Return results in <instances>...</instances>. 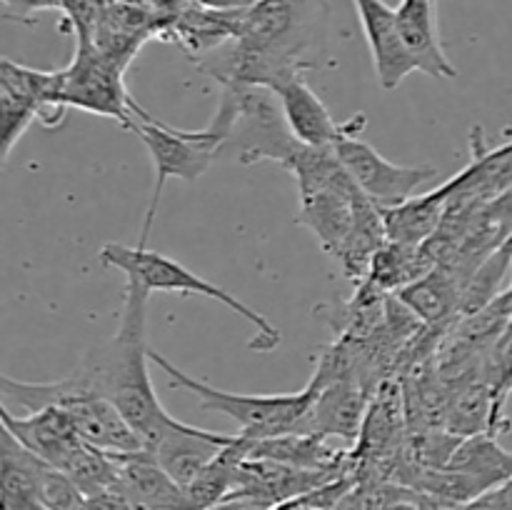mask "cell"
Wrapping results in <instances>:
<instances>
[{
    "label": "cell",
    "instance_id": "obj_9",
    "mask_svg": "<svg viewBox=\"0 0 512 510\" xmlns=\"http://www.w3.org/2000/svg\"><path fill=\"white\" fill-rule=\"evenodd\" d=\"M335 155L348 170L360 190L373 200L378 208H393L418 195L425 183L438 178V168L433 165H398L378 153L370 143L358 135L343 138L335 145Z\"/></svg>",
    "mask_w": 512,
    "mask_h": 510
},
{
    "label": "cell",
    "instance_id": "obj_2",
    "mask_svg": "<svg viewBox=\"0 0 512 510\" xmlns=\"http://www.w3.org/2000/svg\"><path fill=\"white\" fill-rule=\"evenodd\" d=\"M123 315L118 333L100 350L78 365L90 388L108 398L123 413L130 428L150 448L168 430L180 425L178 418L168 413L155 395L150 380V345H148V295L150 290L133 275H125Z\"/></svg>",
    "mask_w": 512,
    "mask_h": 510
},
{
    "label": "cell",
    "instance_id": "obj_10",
    "mask_svg": "<svg viewBox=\"0 0 512 510\" xmlns=\"http://www.w3.org/2000/svg\"><path fill=\"white\" fill-rule=\"evenodd\" d=\"M270 90H273L280 108H283L290 133L303 145H310V148H335L343 138H353V135L363 133L365 120H368L365 113L353 115L343 123L335 120L328 105L308 85L305 73L288 75V78L270 85Z\"/></svg>",
    "mask_w": 512,
    "mask_h": 510
},
{
    "label": "cell",
    "instance_id": "obj_4",
    "mask_svg": "<svg viewBox=\"0 0 512 510\" xmlns=\"http://www.w3.org/2000/svg\"><path fill=\"white\" fill-rule=\"evenodd\" d=\"M150 363L158 365L175 388L193 393L198 398L200 408L210 410V413L228 415L238 425V435L248 440L300 433L305 415H308L310 405L315 400V388L310 383L298 393H230V390H218L213 385L203 383V380H195L193 375L183 373L178 365L170 363L165 355H160L153 348H150Z\"/></svg>",
    "mask_w": 512,
    "mask_h": 510
},
{
    "label": "cell",
    "instance_id": "obj_13",
    "mask_svg": "<svg viewBox=\"0 0 512 510\" xmlns=\"http://www.w3.org/2000/svg\"><path fill=\"white\" fill-rule=\"evenodd\" d=\"M0 418H3V428L10 435H15L18 443H23L30 453L60 470L68 465L75 450L83 445V438L75 433L68 415L55 405L25 415H18L0 405Z\"/></svg>",
    "mask_w": 512,
    "mask_h": 510
},
{
    "label": "cell",
    "instance_id": "obj_21",
    "mask_svg": "<svg viewBox=\"0 0 512 510\" xmlns=\"http://www.w3.org/2000/svg\"><path fill=\"white\" fill-rule=\"evenodd\" d=\"M333 510H368V495H365L363 485H355Z\"/></svg>",
    "mask_w": 512,
    "mask_h": 510
},
{
    "label": "cell",
    "instance_id": "obj_16",
    "mask_svg": "<svg viewBox=\"0 0 512 510\" xmlns=\"http://www.w3.org/2000/svg\"><path fill=\"white\" fill-rule=\"evenodd\" d=\"M448 208L450 190L448 185L443 183L438 185V188L413 195V198H408L405 203L380 210H383L388 240L403 245H425L438 235Z\"/></svg>",
    "mask_w": 512,
    "mask_h": 510
},
{
    "label": "cell",
    "instance_id": "obj_22",
    "mask_svg": "<svg viewBox=\"0 0 512 510\" xmlns=\"http://www.w3.org/2000/svg\"><path fill=\"white\" fill-rule=\"evenodd\" d=\"M440 510H488L480 500H473V503H465V505H453V508H440Z\"/></svg>",
    "mask_w": 512,
    "mask_h": 510
},
{
    "label": "cell",
    "instance_id": "obj_6",
    "mask_svg": "<svg viewBox=\"0 0 512 510\" xmlns=\"http://www.w3.org/2000/svg\"><path fill=\"white\" fill-rule=\"evenodd\" d=\"M133 130L143 145L148 148L150 160H153L155 180H153V198H150L148 215L143 223V235L140 243L145 248L148 235L153 230L155 213L160 205V193H163L165 183L170 178H180L185 183H195L200 175L208 173L213 160L218 158L223 150L225 140L218 130L205 125L203 130H188V128H175V125L163 123V120L153 118L148 110L135 105L133 110Z\"/></svg>",
    "mask_w": 512,
    "mask_h": 510
},
{
    "label": "cell",
    "instance_id": "obj_19",
    "mask_svg": "<svg viewBox=\"0 0 512 510\" xmlns=\"http://www.w3.org/2000/svg\"><path fill=\"white\" fill-rule=\"evenodd\" d=\"M368 510H440V505L413 485L383 480L365 488Z\"/></svg>",
    "mask_w": 512,
    "mask_h": 510
},
{
    "label": "cell",
    "instance_id": "obj_8",
    "mask_svg": "<svg viewBox=\"0 0 512 510\" xmlns=\"http://www.w3.org/2000/svg\"><path fill=\"white\" fill-rule=\"evenodd\" d=\"M123 75L125 68L100 53L88 35H75V55L70 65H65V105L110 118L130 130L138 103L125 88Z\"/></svg>",
    "mask_w": 512,
    "mask_h": 510
},
{
    "label": "cell",
    "instance_id": "obj_18",
    "mask_svg": "<svg viewBox=\"0 0 512 510\" xmlns=\"http://www.w3.org/2000/svg\"><path fill=\"white\" fill-rule=\"evenodd\" d=\"M398 298L418 315L420 323L438 325L460 313L463 305V280L445 265H435L433 270L410 283L398 293Z\"/></svg>",
    "mask_w": 512,
    "mask_h": 510
},
{
    "label": "cell",
    "instance_id": "obj_15",
    "mask_svg": "<svg viewBox=\"0 0 512 510\" xmlns=\"http://www.w3.org/2000/svg\"><path fill=\"white\" fill-rule=\"evenodd\" d=\"M398 20L410 50L418 58L420 73L430 78H458V68L450 63L440 43L438 0H400Z\"/></svg>",
    "mask_w": 512,
    "mask_h": 510
},
{
    "label": "cell",
    "instance_id": "obj_7",
    "mask_svg": "<svg viewBox=\"0 0 512 510\" xmlns=\"http://www.w3.org/2000/svg\"><path fill=\"white\" fill-rule=\"evenodd\" d=\"M65 68L38 70L30 65L0 60V125H3V163H8L15 143L40 120L45 128L63 123L68 105L63 100Z\"/></svg>",
    "mask_w": 512,
    "mask_h": 510
},
{
    "label": "cell",
    "instance_id": "obj_24",
    "mask_svg": "<svg viewBox=\"0 0 512 510\" xmlns=\"http://www.w3.org/2000/svg\"><path fill=\"white\" fill-rule=\"evenodd\" d=\"M70 3H73V0H70ZM70 3H68V5H70Z\"/></svg>",
    "mask_w": 512,
    "mask_h": 510
},
{
    "label": "cell",
    "instance_id": "obj_3",
    "mask_svg": "<svg viewBox=\"0 0 512 510\" xmlns=\"http://www.w3.org/2000/svg\"><path fill=\"white\" fill-rule=\"evenodd\" d=\"M220 88L218 113L208 123L210 128L223 135L225 145L238 148L243 165L273 160L285 168L303 143L290 133L273 90L253 83H225Z\"/></svg>",
    "mask_w": 512,
    "mask_h": 510
},
{
    "label": "cell",
    "instance_id": "obj_14",
    "mask_svg": "<svg viewBox=\"0 0 512 510\" xmlns=\"http://www.w3.org/2000/svg\"><path fill=\"white\" fill-rule=\"evenodd\" d=\"M238 435L213 433V430L195 428V425L180 423L173 430L155 440L148 450L160 468L170 475L178 485H188L228 448Z\"/></svg>",
    "mask_w": 512,
    "mask_h": 510
},
{
    "label": "cell",
    "instance_id": "obj_1",
    "mask_svg": "<svg viewBox=\"0 0 512 510\" xmlns=\"http://www.w3.org/2000/svg\"><path fill=\"white\" fill-rule=\"evenodd\" d=\"M325 0H253L243 8L228 43L198 60L220 85H275L288 75L318 68L315 48L323 40Z\"/></svg>",
    "mask_w": 512,
    "mask_h": 510
},
{
    "label": "cell",
    "instance_id": "obj_17",
    "mask_svg": "<svg viewBox=\"0 0 512 510\" xmlns=\"http://www.w3.org/2000/svg\"><path fill=\"white\" fill-rule=\"evenodd\" d=\"M435 265H438V260L433 258L428 245H403L385 240V245L375 253L368 275L360 285L380 295L400 293L410 283L423 278Z\"/></svg>",
    "mask_w": 512,
    "mask_h": 510
},
{
    "label": "cell",
    "instance_id": "obj_12",
    "mask_svg": "<svg viewBox=\"0 0 512 510\" xmlns=\"http://www.w3.org/2000/svg\"><path fill=\"white\" fill-rule=\"evenodd\" d=\"M470 150L473 160L445 180L450 190V205L485 203L498 195L512 190V140L498 148H488L480 125H475L470 135Z\"/></svg>",
    "mask_w": 512,
    "mask_h": 510
},
{
    "label": "cell",
    "instance_id": "obj_5",
    "mask_svg": "<svg viewBox=\"0 0 512 510\" xmlns=\"http://www.w3.org/2000/svg\"><path fill=\"white\" fill-rule=\"evenodd\" d=\"M98 258L100 263L108 265V268H115L120 270V273L138 278L150 293H158L160 290V293L205 295V298L225 305V308L233 310L235 315L248 320V323L255 328V335L250 338V348L253 350L270 353V350H275L280 345V338H283V335H280V330L275 328L265 315H260L258 310L245 305L243 300L235 298L233 293L223 290L220 285L195 275L193 270H188L183 263L170 258V255L143 248V245H138V248H128V245H120V243H105L103 248H100Z\"/></svg>",
    "mask_w": 512,
    "mask_h": 510
},
{
    "label": "cell",
    "instance_id": "obj_11",
    "mask_svg": "<svg viewBox=\"0 0 512 510\" xmlns=\"http://www.w3.org/2000/svg\"><path fill=\"white\" fill-rule=\"evenodd\" d=\"M355 13L363 25L375 75L383 90H395L410 73L420 70L418 58L405 40L398 20V8L385 0H353Z\"/></svg>",
    "mask_w": 512,
    "mask_h": 510
},
{
    "label": "cell",
    "instance_id": "obj_20",
    "mask_svg": "<svg viewBox=\"0 0 512 510\" xmlns=\"http://www.w3.org/2000/svg\"><path fill=\"white\" fill-rule=\"evenodd\" d=\"M70 0H3V15L8 20H20V23H33L35 13L43 10H60L65 13Z\"/></svg>",
    "mask_w": 512,
    "mask_h": 510
},
{
    "label": "cell",
    "instance_id": "obj_23",
    "mask_svg": "<svg viewBox=\"0 0 512 510\" xmlns=\"http://www.w3.org/2000/svg\"><path fill=\"white\" fill-rule=\"evenodd\" d=\"M213 510H225V508H213Z\"/></svg>",
    "mask_w": 512,
    "mask_h": 510
}]
</instances>
